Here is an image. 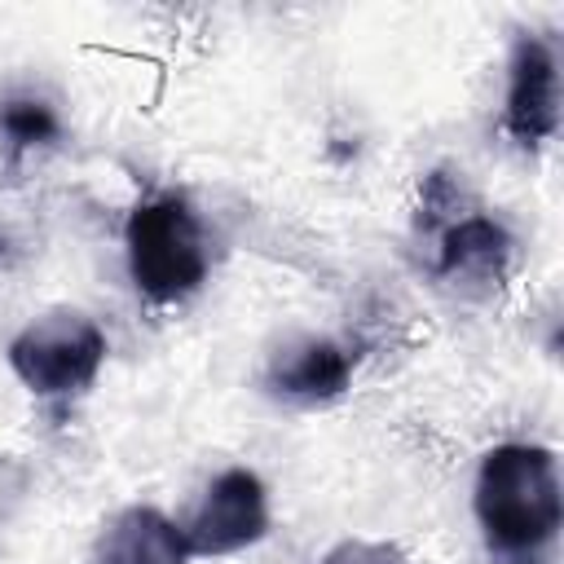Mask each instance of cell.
I'll return each mask as SVG.
<instances>
[{"label": "cell", "mask_w": 564, "mask_h": 564, "mask_svg": "<svg viewBox=\"0 0 564 564\" xmlns=\"http://www.w3.org/2000/svg\"><path fill=\"white\" fill-rule=\"evenodd\" d=\"M476 520L507 564H542L560 538V471L546 445H494L476 471Z\"/></svg>", "instance_id": "6da1fadb"}, {"label": "cell", "mask_w": 564, "mask_h": 564, "mask_svg": "<svg viewBox=\"0 0 564 564\" xmlns=\"http://www.w3.org/2000/svg\"><path fill=\"white\" fill-rule=\"evenodd\" d=\"M123 247L137 291L154 304H176L207 278L203 225L181 194H154L137 203L123 225Z\"/></svg>", "instance_id": "7a4b0ae2"}, {"label": "cell", "mask_w": 564, "mask_h": 564, "mask_svg": "<svg viewBox=\"0 0 564 564\" xmlns=\"http://www.w3.org/2000/svg\"><path fill=\"white\" fill-rule=\"evenodd\" d=\"M106 361V335L75 308H53L9 339V366L35 397L84 392Z\"/></svg>", "instance_id": "3957f363"}, {"label": "cell", "mask_w": 564, "mask_h": 564, "mask_svg": "<svg viewBox=\"0 0 564 564\" xmlns=\"http://www.w3.org/2000/svg\"><path fill=\"white\" fill-rule=\"evenodd\" d=\"M269 533V494L251 467L220 471L185 524L189 555H234Z\"/></svg>", "instance_id": "277c9868"}, {"label": "cell", "mask_w": 564, "mask_h": 564, "mask_svg": "<svg viewBox=\"0 0 564 564\" xmlns=\"http://www.w3.org/2000/svg\"><path fill=\"white\" fill-rule=\"evenodd\" d=\"M507 132L524 150L542 145L560 128V62L542 35H520L507 62Z\"/></svg>", "instance_id": "5b68a950"}, {"label": "cell", "mask_w": 564, "mask_h": 564, "mask_svg": "<svg viewBox=\"0 0 564 564\" xmlns=\"http://www.w3.org/2000/svg\"><path fill=\"white\" fill-rule=\"evenodd\" d=\"M511 234L485 212H463L445 225L436 247V273L458 286H498L511 264Z\"/></svg>", "instance_id": "8992f818"}, {"label": "cell", "mask_w": 564, "mask_h": 564, "mask_svg": "<svg viewBox=\"0 0 564 564\" xmlns=\"http://www.w3.org/2000/svg\"><path fill=\"white\" fill-rule=\"evenodd\" d=\"M189 542L176 520L159 507H128L119 511L93 542L88 564H189Z\"/></svg>", "instance_id": "52a82bcc"}, {"label": "cell", "mask_w": 564, "mask_h": 564, "mask_svg": "<svg viewBox=\"0 0 564 564\" xmlns=\"http://www.w3.org/2000/svg\"><path fill=\"white\" fill-rule=\"evenodd\" d=\"M264 379L273 392L291 401H330L352 379V352L335 339H300L269 361Z\"/></svg>", "instance_id": "ba28073f"}, {"label": "cell", "mask_w": 564, "mask_h": 564, "mask_svg": "<svg viewBox=\"0 0 564 564\" xmlns=\"http://www.w3.org/2000/svg\"><path fill=\"white\" fill-rule=\"evenodd\" d=\"M57 115L40 97H4L0 101V141L9 154H26L57 137Z\"/></svg>", "instance_id": "9c48e42d"}, {"label": "cell", "mask_w": 564, "mask_h": 564, "mask_svg": "<svg viewBox=\"0 0 564 564\" xmlns=\"http://www.w3.org/2000/svg\"><path fill=\"white\" fill-rule=\"evenodd\" d=\"M317 564H401V551L388 542H366V538H348L339 546H330Z\"/></svg>", "instance_id": "30bf717a"}]
</instances>
